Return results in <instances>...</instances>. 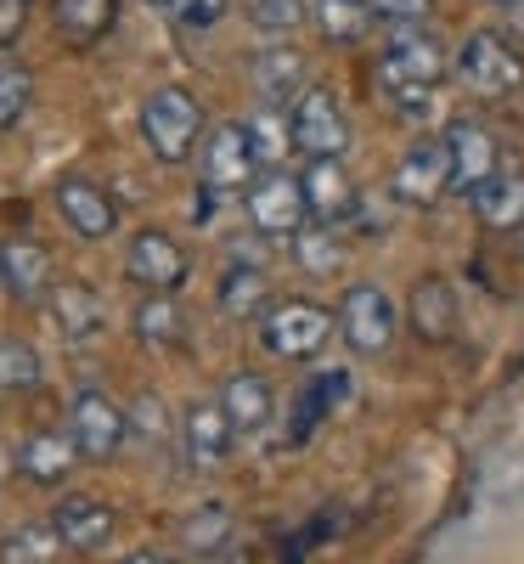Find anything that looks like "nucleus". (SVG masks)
<instances>
[{"label":"nucleus","instance_id":"nucleus-1","mask_svg":"<svg viewBox=\"0 0 524 564\" xmlns=\"http://www.w3.org/2000/svg\"><path fill=\"white\" fill-rule=\"evenodd\" d=\"M440 74H446V52H440V40L428 29H395L390 45H384V57H378V85H384L390 108L406 113V119L428 113Z\"/></svg>","mask_w":524,"mask_h":564},{"label":"nucleus","instance_id":"nucleus-2","mask_svg":"<svg viewBox=\"0 0 524 564\" xmlns=\"http://www.w3.org/2000/svg\"><path fill=\"white\" fill-rule=\"evenodd\" d=\"M141 135L159 164H186L193 148H204V108L193 90L181 85H159L148 102H141Z\"/></svg>","mask_w":524,"mask_h":564},{"label":"nucleus","instance_id":"nucleus-3","mask_svg":"<svg viewBox=\"0 0 524 564\" xmlns=\"http://www.w3.org/2000/svg\"><path fill=\"white\" fill-rule=\"evenodd\" d=\"M451 74H457V79H462V90H473L480 102H502V97H513V90L524 85V57L513 52V45H507L502 34L473 29V34L457 45Z\"/></svg>","mask_w":524,"mask_h":564},{"label":"nucleus","instance_id":"nucleus-4","mask_svg":"<svg viewBox=\"0 0 524 564\" xmlns=\"http://www.w3.org/2000/svg\"><path fill=\"white\" fill-rule=\"evenodd\" d=\"M332 327H339V316L321 311L316 300H282L260 322V345L271 356H282V361H305V356H316L332 339Z\"/></svg>","mask_w":524,"mask_h":564},{"label":"nucleus","instance_id":"nucleus-5","mask_svg":"<svg viewBox=\"0 0 524 564\" xmlns=\"http://www.w3.org/2000/svg\"><path fill=\"white\" fill-rule=\"evenodd\" d=\"M339 327H345V345L356 356H384L395 327H401V305L378 289V282H350L345 300H339Z\"/></svg>","mask_w":524,"mask_h":564},{"label":"nucleus","instance_id":"nucleus-6","mask_svg":"<svg viewBox=\"0 0 524 564\" xmlns=\"http://www.w3.org/2000/svg\"><path fill=\"white\" fill-rule=\"evenodd\" d=\"M68 441L85 463H108L130 441V412H119L102 390H79L68 401Z\"/></svg>","mask_w":524,"mask_h":564},{"label":"nucleus","instance_id":"nucleus-7","mask_svg":"<svg viewBox=\"0 0 524 564\" xmlns=\"http://www.w3.org/2000/svg\"><path fill=\"white\" fill-rule=\"evenodd\" d=\"M249 226L265 231V238H294L299 226H310V204H305V186L288 170H265L249 181Z\"/></svg>","mask_w":524,"mask_h":564},{"label":"nucleus","instance_id":"nucleus-8","mask_svg":"<svg viewBox=\"0 0 524 564\" xmlns=\"http://www.w3.org/2000/svg\"><path fill=\"white\" fill-rule=\"evenodd\" d=\"M288 124H294V153H305V159H345V148H350V119H345L339 97L321 85H310L288 108Z\"/></svg>","mask_w":524,"mask_h":564},{"label":"nucleus","instance_id":"nucleus-9","mask_svg":"<svg viewBox=\"0 0 524 564\" xmlns=\"http://www.w3.org/2000/svg\"><path fill=\"white\" fill-rule=\"evenodd\" d=\"M390 186H395V198L412 204V209L440 204V198L451 193V153H446V135L412 141V148L401 153V164H395V175H390Z\"/></svg>","mask_w":524,"mask_h":564},{"label":"nucleus","instance_id":"nucleus-10","mask_svg":"<svg viewBox=\"0 0 524 564\" xmlns=\"http://www.w3.org/2000/svg\"><path fill=\"white\" fill-rule=\"evenodd\" d=\"M124 276L141 282L148 294H175L186 276H193V260H186V249L170 238V231L148 226V231H135L130 249H124Z\"/></svg>","mask_w":524,"mask_h":564},{"label":"nucleus","instance_id":"nucleus-11","mask_svg":"<svg viewBox=\"0 0 524 564\" xmlns=\"http://www.w3.org/2000/svg\"><path fill=\"white\" fill-rule=\"evenodd\" d=\"M254 148H249V130L243 119H226L204 135V153H198V181L209 193H231V186H249L254 181Z\"/></svg>","mask_w":524,"mask_h":564},{"label":"nucleus","instance_id":"nucleus-12","mask_svg":"<svg viewBox=\"0 0 524 564\" xmlns=\"http://www.w3.org/2000/svg\"><path fill=\"white\" fill-rule=\"evenodd\" d=\"M446 153H451V193H468V198L502 170L496 135L480 119H451L446 124Z\"/></svg>","mask_w":524,"mask_h":564},{"label":"nucleus","instance_id":"nucleus-13","mask_svg":"<svg viewBox=\"0 0 524 564\" xmlns=\"http://www.w3.org/2000/svg\"><path fill=\"white\" fill-rule=\"evenodd\" d=\"M52 531L63 536V547H68V553H102V547L113 542V531H119V513H113L102 497L74 491V497H63V502H57Z\"/></svg>","mask_w":524,"mask_h":564},{"label":"nucleus","instance_id":"nucleus-14","mask_svg":"<svg viewBox=\"0 0 524 564\" xmlns=\"http://www.w3.org/2000/svg\"><path fill=\"white\" fill-rule=\"evenodd\" d=\"M57 215H63V226L74 231V238H113V226H119V209H113V198L102 193L97 181H85V175H68V181H57Z\"/></svg>","mask_w":524,"mask_h":564},{"label":"nucleus","instance_id":"nucleus-15","mask_svg":"<svg viewBox=\"0 0 524 564\" xmlns=\"http://www.w3.org/2000/svg\"><path fill=\"white\" fill-rule=\"evenodd\" d=\"M299 186H305L310 220H321V226H345V220L356 215V204H361L339 159H310V164L299 170Z\"/></svg>","mask_w":524,"mask_h":564},{"label":"nucleus","instance_id":"nucleus-16","mask_svg":"<svg viewBox=\"0 0 524 564\" xmlns=\"http://www.w3.org/2000/svg\"><path fill=\"white\" fill-rule=\"evenodd\" d=\"M181 441H186L193 468H220L231 457L237 430H231V417H226L220 401H193V406H186V417H181Z\"/></svg>","mask_w":524,"mask_h":564},{"label":"nucleus","instance_id":"nucleus-17","mask_svg":"<svg viewBox=\"0 0 524 564\" xmlns=\"http://www.w3.org/2000/svg\"><path fill=\"white\" fill-rule=\"evenodd\" d=\"M52 322H57V334L63 339H74V345H85V339H97L102 327H108V305H102V294L90 289V282H57L52 294Z\"/></svg>","mask_w":524,"mask_h":564},{"label":"nucleus","instance_id":"nucleus-18","mask_svg":"<svg viewBox=\"0 0 524 564\" xmlns=\"http://www.w3.org/2000/svg\"><path fill=\"white\" fill-rule=\"evenodd\" d=\"M249 79L260 90L265 108H282V102H299L305 97V57L294 52V45H265V52L249 63Z\"/></svg>","mask_w":524,"mask_h":564},{"label":"nucleus","instance_id":"nucleus-19","mask_svg":"<svg viewBox=\"0 0 524 564\" xmlns=\"http://www.w3.org/2000/svg\"><path fill=\"white\" fill-rule=\"evenodd\" d=\"M215 401L226 406L237 435H260L271 423V412H276V390H271V379H260V372H231Z\"/></svg>","mask_w":524,"mask_h":564},{"label":"nucleus","instance_id":"nucleus-20","mask_svg":"<svg viewBox=\"0 0 524 564\" xmlns=\"http://www.w3.org/2000/svg\"><path fill=\"white\" fill-rule=\"evenodd\" d=\"M406 311H412V334L423 345H446L457 334V294L446 276H423L406 300Z\"/></svg>","mask_w":524,"mask_h":564},{"label":"nucleus","instance_id":"nucleus-21","mask_svg":"<svg viewBox=\"0 0 524 564\" xmlns=\"http://www.w3.org/2000/svg\"><path fill=\"white\" fill-rule=\"evenodd\" d=\"M468 204L485 231H518L524 226V170H496Z\"/></svg>","mask_w":524,"mask_h":564},{"label":"nucleus","instance_id":"nucleus-22","mask_svg":"<svg viewBox=\"0 0 524 564\" xmlns=\"http://www.w3.org/2000/svg\"><path fill=\"white\" fill-rule=\"evenodd\" d=\"M74 463H79L74 441L68 435H52V430H40V435H29L18 446V475L34 480V486H63L74 475Z\"/></svg>","mask_w":524,"mask_h":564},{"label":"nucleus","instance_id":"nucleus-23","mask_svg":"<svg viewBox=\"0 0 524 564\" xmlns=\"http://www.w3.org/2000/svg\"><path fill=\"white\" fill-rule=\"evenodd\" d=\"M0 276H7V289L18 300H45L57 289V282H52V254H45L40 243H29V238L0 249Z\"/></svg>","mask_w":524,"mask_h":564},{"label":"nucleus","instance_id":"nucleus-24","mask_svg":"<svg viewBox=\"0 0 524 564\" xmlns=\"http://www.w3.org/2000/svg\"><path fill=\"white\" fill-rule=\"evenodd\" d=\"M52 23L68 45H97L119 23V0H52Z\"/></svg>","mask_w":524,"mask_h":564},{"label":"nucleus","instance_id":"nucleus-25","mask_svg":"<svg viewBox=\"0 0 524 564\" xmlns=\"http://www.w3.org/2000/svg\"><path fill=\"white\" fill-rule=\"evenodd\" d=\"M350 395V372H321V379H310L299 390V406H294V423H288V446H305L316 435V423L332 412Z\"/></svg>","mask_w":524,"mask_h":564},{"label":"nucleus","instance_id":"nucleus-26","mask_svg":"<svg viewBox=\"0 0 524 564\" xmlns=\"http://www.w3.org/2000/svg\"><path fill=\"white\" fill-rule=\"evenodd\" d=\"M243 130H249V148H254V164L260 170H282V164H288L294 124H288V113H282V108H260L254 119H243Z\"/></svg>","mask_w":524,"mask_h":564},{"label":"nucleus","instance_id":"nucleus-27","mask_svg":"<svg viewBox=\"0 0 524 564\" xmlns=\"http://www.w3.org/2000/svg\"><path fill=\"white\" fill-rule=\"evenodd\" d=\"M135 339L148 345V350H175L186 339V316L170 294H148L135 305Z\"/></svg>","mask_w":524,"mask_h":564},{"label":"nucleus","instance_id":"nucleus-28","mask_svg":"<svg viewBox=\"0 0 524 564\" xmlns=\"http://www.w3.org/2000/svg\"><path fill=\"white\" fill-rule=\"evenodd\" d=\"M181 547L198 553V558H215L231 547V508L226 502H204L181 520Z\"/></svg>","mask_w":524,"mask_h":564},{"label":"nucleus","instance_id":"nucleus-29","mask_svg":"<svg viewBox=\"0 0 524 564\" xmlns=\"http://www.w3.org/2000/svg\"><path fill=\"white\" fill-rule=\"evenodd\" d=\"M294 260H299L310 276H332V271H339V260H345L339 226H321V220L299 226V231H294Z\"/></svg>","mask_w":524,"mask_h":564},{"label":"nucleus","instance_id":"nucleus-30","mask_svg":"<svg viewBox=\"0 0 524 564\" xmlns=\"http://www.w3.org/2000/svg\"><path fill=\"white\" fill-rule=\"evenodd\" d=\"M372 23V0H316V29L332 45H356Z\"/></svg>","mask_w":524,"mask_h":564},{"label":"nucleus","instance_id":"nucleus-31","mask_svg":"<svg viewBox=\"0 0 524 564\" xmlns=\"http://www.w3.org/2000/svg\"><path fill=\"white\" fill-rule=\"evenodd\" d=\"M260 300H265V271L254 260H231L226 276H220V311L226 316H249Z\"/></svg>","mask_w":524,"mask_h":564},{"label":"nucleus","instance_id":"nucleus-32","mask_svg":"<svg viewBox=\"0 0 524 564\" xmlns=\"http://www.w3.org/2000/svg\"><path fill=\"white\" fill-rule=\"evenodd\" d=\"M63 553V536L52 525H18L0 542V564H52Z\"/></svg>","mask_w":524,"mask_h":564},{"label":"nucleus","instance_id":"nucleus-33","mask_svg":"<svg viewBox=\"0 0 524 564\" xmlns=\"http://www.w3.org/2000/svg\"><path fill=\"white\" fill-rule=\"evenodd\" d=\"M40 384V350L23 339H0V395H29Z\"/></svg>","mask_w":524,"mask_h":564},{"label":"nucleus","instance_id":"nucleus-34","mask_svg":"<svg viewBox=\"0 0 524 564\" xmlns=\"http://www.w3.org/2000/svg\"><path fill=\"white\" fill-rule=\"evenodd\" d=\"M34 108V74L29 68H0V130H18Z\"/></svg>","mask_w":524,"mask_h":564},{"label":"nucleus","instance_id":"nucleus-35","mask_svg":"<svg viewBox=\"0 0 524 564\" xmlns=\"http://www.w3.org/2000/svg\"><path fill=\"white\" fill-rule=\"evenodd\" d=\"M148 7H153L164 23H175V29H215V23L226 18L231 0H148Z\"/></svg>","mask_w":524,"mask_h":564},{"label":"nucleus","instance_id":"nucleus-36","mask_svg":"<svg viewBox=\"0 0 524 564\" xmlns=\"http://www.w3.org/2000/svg\"><path fill=\"white\" fill-rule=\"evenodd\" d=\"M299 18H305V0H254V23L265 34H288L299 29Z\"/></svg>","mask_w":524,"mask_h":564},{"label":"nucleus","instance_id":"nucleus-37","mask_svg":"<svg viewBox=\"0 0 524 564\" xmlns=\"http://www.w3.org/2000/svg\"><path fill=\"white\" fill-rule=\"evenodd\" d=\"M428 7H435V0H372V18H384L395 29H423Z\"/></svg>","mask_w":524,"mask_h":564},{"label":"nucleus","instance_id":"nucleus-38","mask_svg":"<svg viewBox=\"0 0 524 564\" xmlns=\"http://www.w3.org/2000/svg\"><path fill=\"white\" fill-rule=\"evenodd\" d=\"M29 12H34V0H0V52H7V45H18Z\"/></svg>","mask_w":524,"mask_h":564},{"label":"nucleus","instance_id":"nucleus-39","mask_svg":"<svg viewBox=\"0 0 524 564\" xmlns=\"http://www.w3.org/2000/svg\"><path fill=\"white\" fill-rule=\"evenodd\" d=\"M124 564H175V558H170V553H153V547H141V553H130Z\"/></svg>","mask_w":524,"mask_h":564},{"label":"nucleus","instance_id":"nucleus-40","mask_svg":"<svg viewBox=\"0 0 524 564\" xmlns=\"http://www.w3.org/2000/svg\"><path fill=\"white\" fill-rule=\"evenodd\" d=\"M204 564H249V553H243V547H226V553H215V558H204Z\"/></svg>","mask_w":524,"mask_h":564}]
</instances>
